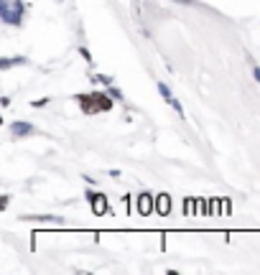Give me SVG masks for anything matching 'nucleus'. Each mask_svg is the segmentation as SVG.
Instances as JSON below:
<instances>
[{
  "mask_svg": "<svg viewBox=\"0 0 260 275\" xmlns=\"http://www.w3.org/2000/svg\"><path fill=\"white\" fill-rule=\"evenodd\" d=\"M21 16H23V5L21 0H16V3H8V0H3V18L8 23H21Z\"/></svg>",
  "mask_w": 260,
  "mask_h": 275,
  "instance_id": "nucleus-1",
  "label": "nucleus"
},
{
  "mask_svg": "<svg viewBox=\"0 0 260 275\" xmlns=\"http://www.w3.org/2000/svg\"><path fill=\"white\" fill-rule=\"evenodd\" d=\"M179 3H189V0H179Z\"/></svg>",
  "mask_w": 260,
  "mask_h": 275,
  "instance_id": "nucleus-10",
  "label": "nucleus"
},
{
  "mask_svg": "<svg viewBox=\"0 0 260 275\" xmlns=\"http://www.w3.org/2000/svg\"><path fill=\"white\" fill-rule=\"evenodd\" d=\"M26 219H31V222H51V225H61V217H49V214H44V217H26Z\"/></svg>",
  "mask_w": 260,
  "mask_h": 275,
  "instance_id": "nucleus-6",
  "label": "nucleus"
},
{
  "mask_svg": "<svg viewBox=\"0 0 260 275\" xmlns=\"http://www.w3.org/2000/svg\"><path fill=\"white\" fill-rule=\"evenodd\" d=\"M110 95H112L115 100H123V95H120V92H118V89H115V87H110Z\"/></svg>",
  "mask_w": 260,
  "mask_h": 275,
  "instance_id": "nucleus-8",
  "label": "nucleus"
},
{
  "mask_svg": "<svg viewBox=\"0 0 260 275\" xmlns=\"http://www.w3.org/2000/svg\"><path fill=\"white\" fill-rule=\"evenodd\" d=\"M156 212H158V214H168V212H171V199H168V194L156 196Z\"/></svg>",
  "mask_w": 260,
  "mask_h": 275,
  "instance_id": "nucleus-3",
  "label": "nucleus"
},
{
  "mask_svg": "<svg viewBox=\"0 0 260 275\" xmlns=\"http://www.w3.org/2000/svg\"><path fill=\"white\" fill-rule=\"evenodd\" d=\"M105 209H107V204H105V196L97 194V196H95V212H97V214H102Z\"/></svg>",
  "mask_w": 260,
  "mask_h": 275,
  "instance_id": "nucleus-7",
  "label": "nucleus"
},
{
  "mask_svg": "<svg viewBox=\"0 0 260 275\" xmlns=\"http://www.w3.org/2000/svg\"><path fill=\"white\" fill-rule=\"evenodd\" d=\"M253 74H255V82H260V69H258V67L253 69Z\"/></svg>",
  "mask_w": 260,
  "mask_h": 275,
  "instance_id": "nucleus-9",
  "label": "nucleus"
},
{
  "mask_svg": "<svg viewBox=\"0 0 260 275\" xmlns=\"http://www.w3.org/2000/svg\"><path fill=\"white\" fill-rule=\"evenodd\" d=\"M10 133L13 135H31L33 133V125H28V123H16L10 127Z\"/></svg>",
  "mask_w": 260,
  "mask_h": 275,
  "instance_id": "nucleus-5",
  "label": "nucleus"
},
{
  "mask_svg": "<svg viewBox=\"0 0 260 275\" xmlns=\"http://www.w3.org/2000/svg\"><path fill=\"white\" fill-rule=\"evenodd\" d=\"M151 209H153V196L151 194H140L138 196V212L140 214H148Z\"/></svg>",
  "mask_w": 260,
  "mask_h": 275,
  "instance_id": "nucleus-4",
  "label": "nucleus"
},
{
  "mask_svg": "<svg viewBox=\"0 0 260 275\" xmlns=\"http://www.w3.org/2000/svg\"><path fill=\"white\" fill-rule=\"evenodd\" d=\"M158 92H161V95H163V100L168 102V104H171V107L181 115V117H184V107H181V104H179V100L171 95V89H168V84H163V82H158Z\"/></svg>",
  "mask_w": 260,
  "mask_h": 275,
  "instance_id": "nucleus-2",
  "label": "nucleus"
}]
</instances>
